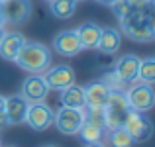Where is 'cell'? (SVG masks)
Listing matches in <instances>:
<instances>
[{"label":"cell","instance_id":"6da1fadb","mask_svg":"<svg viewBox=\"0 0 155 147\" xmlns=\"http://www.w3.org/2000/svg\"><path fill=\"white\" fill-rule=\"evenodd\" d=\"M120 34L136 43H151L155 39V16L153 8L136 10L120 20Z\"/></svg>","mask_w":155,"mask_h":147},{"label":"cell","instance_id":"7a4b0ae2","mask_svg":"<svg viewBox=\"0 0 155 147\" xmlns=\"http://www.w3.org/2000/svg\"><path fill=\"white\" fill-rule=\"evenodd\" d=\"M14 63L28 75H41L47 67H51V51L47 45L39 41H28L22 45L20 53L16 55Z\"/></svg>","mask_w":155,"mask_h":147},{"label":"cell","instance_id":"3957f363","mask_svg":"<svg viewBox=\"0 0 155 147\" xmlns=\"http://www.w3.org/2000/svg\"><path fill=\"white\" fill-rule=\"evenodd\" d=\"M130 112V106L126 102V96L122 90H112L108 94V100H106L104 108H102V118H104V129H114L120 128L124 124L126 116Z\"/></svg>","mask_w":155,"mask_h":147},{"label":"cell","instance_id":"277c9868","mask_svg":"<svg viewBox=\"0 0 155 147\" xmlns=\"http://www.w3.org/2000/svg\"><path fill=\"white\" fill-rule=\"evenodd\" d=\"M124 96L130 110H136V112H149L155 104V92L151 84L140 83V80L128 84L124 90Z\"/></svg>","mask_w":155,"mask_h":147},{"label":"cell","instance_id":"5b68a950","mask_svg":"<svg viewBox=\"0 0 155 147\" xmlns=\"http://www.w3.org/2000/svg\"><path fill=\"white\" fill-rule=\"evenodd\" d=\"M53 124L57 132L63 136H77L81 126L84 124V108H65L61 106L57 112H53Z\"/></svg>","mask_w":155,"mask_h":147},{"label":"cell","instance_id":"8992f818","mask_svg":"<svg viewBox=\"0 0 155 147\" xmlns=\"http://www.w3.org/2000/svg\"><path fill=\"white\" fill-rule=\"evenodd\" d=\"M122 128L132 136V139L136 141V143H143V141H147L149 137L153 136V124H151V120L145 116V112L130 110L126 120H124V124H122Z\"/></svg>","mask_w":155,"mask_h":147},{"label":"cell","instance_id":"52a82bcc","mask_svg":"<svg viewBox=\"0 0 155 147\" xmlns=\"http://www.w3.org/2000/svg\"><path fill=\"white\" fill-rule=\"evenodd\" d=\"M43 83L47 84L49 90H63L69 84L75 83V71L69 65H55V67H47L41 73Z\"/></svg>","mask_w":155,"mask_h":147},{"label":"cell","instance_id":"ba28073f","mask_svg":"<svg viewBox=\"0 0 155 147\" xmlns=\"http://www.w3.org/2000/svg\"><path fill=\"white\" fill-rule=\"evenodd\" d=\"M34 132H45L47 128L53 124V110L45 102H35V104L28 106L26 112V122Z\"/></svg>","mask_w":155,"mask_h":147},{"label":"cell","instance_id":"9c48e42d","mask_svg":"<svg viewBox=\"0 0 155 147\" xmlns=\"http://www.w3.org/2000/svg\"><path fill=\"white\" fill-rule=\"evenodd\" d=\"M49 88L43 83L41 75H28L24 79L22 87H20V96L28 102V104H35V102H45Z\"/></svg>","mask_w":155,"mask_h":147},{"label":"cell","instance_id":"30bf717a","mask_svg":"<svg viewBox=\"0 0 155 147\" xmlns=\"http://www.w3.org/2000/svg\"><path fill=\"white\" fill-rule=\"evenodd\" d=\"M4 22L12 26H22L31 16V4L30 0H4Z\"/></svg>","mask_w":155,"mask_h":147},{"label":"cell","instance_id":"8fae6325","mask_svg":"<svg viewBox=\"0 0 155 147\" xmlns=\"http://www.w3.org/2000/svg\"><path fill=\"white\" fill-rule=\"evenodd\" d=\"M137 67H140V57L134 55V53H128V55L120 57L116 63L112 65L114 75L120 79L122 84H132L137 80Z\"/></svg>","mask_w":155,"mask_h":147},{"label":"cell","instance_id":"7c38bea8","mask_svg":"<svg viewBox=\"0 0 155 147\" xmlns=\"http://www.w3.org/2000/svg\"><path fill=\"white\" fill-rule=\"evenodd\" d=\"M53 51L59 53L61 57H77L83 47H81V41L77 38L75 30H63L53 38Z\"/></svg>","mask_w":155,"mask_h":147},{"label":"cell","instance_id":"4fadbf2b","mask_svg":"<svg viewBox=\"0 0 155 147\" xmlns=\"http://www.w3.org/2000/svg\"><path fill=\"white\" fill-rule=\"evenodd\" d=\"M28 102L20 94H12L4 98V114H6L8 126H20L26 122V112H28Z\"/></svg>","mask_w":155,"mask_h":147},{"label":"cell","instance_id":"5bb4252c","mask_svg":"<svg viewBox=\"0 0 155 147\" xmlns=\"http://www.w3.org/2000/svg\"><path fill=\"white\" fill-rule=\"evenodd\" d=\"M108 87L102 80H94V83H88L84 87V108H98L102 110L106 100H108Z\"/></svg>","mask_w":155,"mask_h":147},{"label":"cell","instance_id":"9a60e30c","mask_svg":"<svg viewBox=\"0 0 155 147\" xmlns=\"http://www.w3.org/2000/svg\"><path fill=\"white\" fill-rule=\"evenodd\" d=\"M24 43H26V38L20 31H4L2 39H0V57L4 61H12L14 63L16 55L20 53Z\"/></svg>","mask_w":155,"mask_h":147},{"label":"cell","instance_id":"2e32d148","mask_svg":"<svg viewBox=\"0 0 155 147\" xmlns=\"http://www.w3.org/2000/svg\"><path fill=\"white\" fill-rule=\"evenodd\" d=\"M122 45V34L118 28H102L100 31L98 43H96V51H100L102 55H114L118 53V49Z\"/></svg>","mask_w":155,"mask_h":147},{"label":"cell","instance_id":"e0dca14e","mask_svg":"<svg viewBox=\"0 0 155 147\" xmlns=\"http://www.w3.org/2000/svg\"><path fill=\"white\" fill-rule=\"evenodd\" d=\"M59 104L65 108H84V87L81 84H69L67 88L59 90Z\"/></svg>","mask_w":155,"mask_h":147},{"label":"cell","instance_id":"ac0fdd59","mask_svg":"<svg viewBox=\"0 0 155 147\" xmlns=\"http://www.w3.org/2000/svg\"><path fill=\"white\" fill-rule=\"evenodd\" d=\"M75 31H77V38H79L83 49H96V43H98L102 28L96 22H84V24H81Z\"/></svg>","mask_w":155,"mask_h":147},{"label":"cell","instance_id":"d6986e66","mask_svg":"<svg viewBox=\"0 0 155 147\" xmlns=\"http://www.w3.org/2000/svg\"><path fill=\"white\" fill-rule=\"evenodd\" d=\"M49 12L57 20H71L77 10V0H49Z\"/></svg>","mask_w":155,"mask_h":147},{"label":"cell","instance_id":"ffe728a7","mask_svg":"<svg viewBox=\"0 0 155 147\" xmlns=\"http://www.w3.org/2000/svg\"><path fill=\"white\" fill-rule=\"evenodd\" d=\"M104 133H106V129L102 128V126L91 124V122L84 120V124L81 126V129H79V133H77V136H79L84 143H94V141H102Z\"/></svg>","mask_w":155,"mask_h":147},{"label":"cell","instance_id":"44dd1931","mask_svg":"<svg viewBox=\"0 0 155 147\" xmlns=\"http://www.w3.org/2000/svg\"><path fill=\"white\" fill-rule=\"evenodd\" d=\"M106 133H108L110 147H134L136 145V141L132 139V136H130L122 126L120 128H114V129H108Z\"/></svg>","mask_w":155,"mask_h":147},{"label":"cell","instance_id":"7402d4cb","mask_svg":"<svg viewBox=\"0 0 155 147\" xmlns=\"http://www.w3.org/2000/svg\"><path fill=\"white\" fill-rule=\"evenodd\" d=\"M137 80H140V83H145V84H153V80H155V59L153 57L140 59Z\"/></svg>","mask_w":155,"mask_h":147},{"label":"cell","instance_id":"603a6c76","mask_svg":"<svg viewBox=\"0 0 155 147\" xmlns=\"http://www.w3.org/2000/svg\"><path fill=\"white\" fill-rule=\"evenodd\" d=\"M110 10H112V14L116 16L118 20H122V18H126V16H130L132 14V6H130L126 0H114L112 4H110Z\"/></svg>","mask_w":155,"mask_h":147},{"label":"cell","instance_id":"cb8c5ba5","mask_svg":"<svg viewBox=\"0 0 155 147\" xmlns=\"http://www.w3.org/2000/svg\"><path fill=\"white\" fill-rule=\"evenodd\" d=\"M102 83L106 84V87H108V90H110V92H112V90H122V92H124V90H126V84H122V83H120V79L114 75L112 69H108V73H106V75L102 77Z\"/></svg>","mask_w":155,"mask_h":147},{"label":"cell","instance_id":"d4e9b609","mask_svg":"<svg viewBox=\"0 0 155 147\" xmlns=\"http://www.w3.org/2000/svg\"><path fill=\"white\" fill-rule=\"evenodd\" d=\"M126 2L132 6V10H149L153 8V0H126Z\"/></svg>","mask_w":155,"mask_h":147},{"label":"cell","instance_id":"484cf974","mask_svg":"<svg viewBox=\"0 0 155 147\" xmlns=\"http://www.w3.org/2000/svg\"><path fill=\"white\" fill-rule=\"evenodd\" d=\"M6 126H8L6 114H4V112H0V129H2V128H6Z\"/></svg>","mask_w":155,"mask_h":147},{"label":"cell","instance_id":"4316f807","mask_svg":"<svg viewBox=\"0 0 155 147\" xmlns=\"http://www.w3.org/2000/svg\"><path fill=\"white\" fill-rule=\"evenodd\" d=\"M0 26H6V22H4V8H2V0H0Z\"/></svg>","mask_w":155,"mask_h":147},{"label":"cell","instance_id":"83f0119b","mask_svg":"<svg viewBox=\"0 0 155 147\" xmlns=\"http://www.w3.org/2000/svg\"><path fill=\"white\" fill-rule=\"evenodd\" d=\"M84 147H106L102 141H94V143H84Z\"/></svg>","mask_w":155,"mask_h":147},{"label":"cell","instance_id":"f1b7e54d","mask_svg":"<svg viewBox=\"0 0 155 147\" xmlns=\"http://www.w3.org/2000/svg\"><path fill=\"white\" fill-rule=\"evenodd\" d=\"M96 2H98V4H104V6H110L114 0H96Z\"/></svg>","mask_w":155,"mask_h":147},{"label":"cell","instance_id":"f546056e","mask_svg":"<svg viewBox=\"0 0 155 147\" xmlns=\"http://www.w3.org/2000/svg\"><path fill=\"white\" fill-rule=\"evenodd\" d=\"M4 98H6V96L0 94V112H4Z\"/></svg>","mask_w":155,"mask_h":147},{"label":"cell","instance_id":"4dcf8cb0","mask_svg":"<svg viewBox=\"0 0 155 147\" xmlns=\"http://www.w3.org/2000/svg\"><path fill=\"white\" fill-rule=\"evenodd\" d=\"M2 35H4V28L0 26V39H2Z\"/></svg>","mask_w":155,"mask_h":147},{"label":"cell","instance_id":"1f68e13d","mask_svg":"<svg viewBox=\"0 0 155 147\" xmlns=\"http://www.w3.org/2000/svg\"><path fill=\"white\" fill-rule=\"evenodd\" d=\"M43 147H55V145H43Z\"/></svg>","mask_w":155,"mask_h":147},{"label":"cell","instance_id":"d6a6232c","mask_svg":"<svg viewBox=\"0 0 155 147\" xmlns=\"http://www.w3.org/2000/svg\"><path fill=\"white\" fill-rule=\"evenodd\" d=\"M0 147H2V139H0Z\"/></svg>","mask_w":155,"mask_h":147},{"label":"cell","instance_id":"836d02e7","mask_svg":"<svg viewBox=\"0 0 155 147\" xmlns=\"http://www.w3.org/2000/svg\"><path fill=\"white\" fill-rule=\"evenodd\" d=\"M77 2H83V0H77Z\"/></svg>","mask_w":155,"mask_h":147},{"label":"cell","instance_id":"e575fe53","mask_svg":"<svg viewBox=\"0 0 155 147\" xmlns=\"http://www.w3.org/2000/svg\"><path fill=\"white\" fill-rule=\"evenodd\" d=\"M43 2H49V0H43Z\"/></svg>","mask_w":155,"mask_h":147},{"label":"cell","instance_id":"d590c367","mask_svg":"<svg viewBox=\"0 0 155 147\" xmlns=\"http://www.w3.org/2000/svg\"><path fill=\"white\" fill-rule=\"evenodd\" d=\"M10 147H14V145H10Z\"/></svg>","mask_w":155,"mask_h":147},{"label":"cell","instance_id":"8d00e7d4","mask_svg":"<svg viewBox=\"0 0 155 147\" xmlns=\"http://www.w3.org/2000/svg\"><path fill=\"white\" fill-rule=\"evenodd\" d=\"M2 2H4V0H2Z\"/></svg>","mask_w":155,"mask_h":147}]
</instances>
